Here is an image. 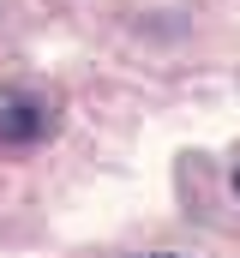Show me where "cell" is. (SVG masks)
<instances>
[{
  "label": "cell",
  "mask_w": 240,
  "mask_h": 258,
  "mask_svg": "<svg viewBox=\"0 0 240 258\" xmlns=\"http://www.w3.org/2000/svg\"><path fill=\"white\" fill-rule=\"evenodd\" d=\"M234 192H240V168H234Z\"/></svg>",
  "instance_id": "3957f363"
},
{
  "label": "cell",
  "mask_w": 240,
  "mask_h": 258,
  "mask_svg": "<svg viewBox=\"0 0 240 258\" xmlns=\"http://www.w3.org/2000/svg\"><path fill=\"white\" fill-rule=\"evenodd\" d=\"M54 132V102L24 90V84H0V144L6 150H30Z\"/></svg>",
  "instance_id": "6da1fadb"
},
{
  "label": "cell",
  "mask_w": 240,
  "mask_h": 258,
  "mask_svg": "<svg viewBox=\"0 0 240 258\" xmlns=\"http://www.w3.org/2000/svg\"><path fill=\"white\" fill-rule=\"evenodd\" d=\"M138 258H180V252H138Z\"/></svg>",
  "instance_id": "7a4b0ae2"
}]
</instances>
